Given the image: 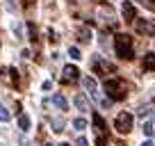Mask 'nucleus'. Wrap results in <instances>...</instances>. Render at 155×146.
Wrapping results in <instances>:
<instances>
[{"instance_id":"nucleus-1","label":"nucleus","mask_w":155,"mask_h":146,"mask_svg":"<svg viewBox=\"0 0 155 146\" xmlns=\"http://www.w3.org/2000/svg\"><path fill=\"white\" fill-rule=\"evenodd\" d=\"M103 91L112 98V101H123L128 96V85L121 78H107L103 82Z\"/></svg>"},{"instance_id":"nucleus-2","label":"nucleus","mask_w":155,"mask_h":146,"mask_svg":"<svg viewBox=\"0 0 155 146\" xmlns=\"http://www.w3.org/2000/svg\"><path fill=\"white\" fill-rule=\"evenodd\" d=\"M114 50L121 59H130L132 57V37L126 32H119L114 37Z\"/></svg>"},{"instance_id":"nucleus-3","label":"nucleus","mask_w":155,"mask_h":146,"mask_svg":"<svg viewBox=\"0 0 155 146\" xmlns=\"http://www.w3.org/2000/svg\"><path fill=\"white\" fill-rule=\"evenodd\" d=\"M132 123H135V119H132L130 112H119L114 119V128L116 132H121V135H128V132L132 130Z\"/></svg>"},{"instance_id":"nucleus-4","label":"nucleus","mask_w":155,"mask_h":146,"mask_svg":"<svg viewBox=\"0 0 155 146\" xmlns=\"http://www.w3.org/2000/svg\"><path fill=\"white\" fill-rule=\"evenodd\" d=\"M135 30L146 37H155V23L148 18H135Z\"/></svg>"},{"instance_id":"nucleus-5","label":"nucleus","mask_w":155,"mask_h":146,"mask_svg":"<svg viewBox=\"0 0 155 146\" xmlns=\"http://www.w3.org/2000/svg\"><path fill=\"white\" fill-rule=\"evenodd\" d=\"M78 78H80V71H78V66H73V64L64 66V73H62V80H64V82H75Z\"/></svg>"},{"instance_id":"nucleus-6","label":"nucleus","mask_w":155,"mask_h":146,"mask_svg":"<svg viewBox=\"0 0 155 146\" xmlns=\"http://www.w3.org/2000/svg\"><path fill=\"white\" fill-rule=\"evenodd\" d=\"M94 71L98 73V75H105V73H112L114 71V66H112L110 62H105V59H94Z\"/></svg>"},{"instance_id":"nucleus-7","label":"nucleus","mask_w":155,"mask_h":146,"mask_svg":"<svg viewBox=\"0 0 155 146\" xmlns=\"http://www.w3.org/2000/svg\"><path fill=\"white\" fill-rule=\"evenodd\" d=\"M121 14H123V18L128 21V23H135V5L132 2H123V7H121Z\"/></svg>"},{"instance_id":"nucleus-8","label":"nucleus","mask_w":155,"mask_h":146,"mask_svg":"<svg viewBox=\"0 0 155 146\" xmlns=\"http://www.w3.org/2000/svg\"><path fill=\"white\" fill-rule=\"evenodd\" d=\"M73 103H75V107L80 110V112H87L89 110V103H87V96H84V94H75Z\"/></svg>"},{"instance_id":"nucleus-9","label":"nucleus","mask_w":155,"mask_h":146,"mask_svg":"<svg viewBox=\"0 0 155 146\" xmlns=\"http://www.w3.org/2000/svg\"><path fill=\"white\" fill-rule=\"evenodd\" d=\"M82 82H84V87H87V91L98 101V98H101V91H98V87H96V82H94V78H84Z\"/></svg>"},{"instance_id":"nucleus-10","label":"nucleus","mask_w":155,"mask_h":146,"mask_svg":"<svg viewBox=\"0 0 155 146\" xmlns=\"http://www.w3.org/2000/svg\"><path fill=\"white\" fill-rule=\"evenodd\" d=\"M53 105L57 107V110H62V112H64V110L68 107V103H66V98H64L62 94H55V96H53Z\"/></svg>"},{"instance_id":"nucleus-11","label":"nucleus","mask_w":155,"mask_h":146,"mask_svg":"<svg viewBox=\"0 0 155 146\" xmlns=\"http://www.w3.org/2000/svg\"><path fill=\"white\" fill-rule=\"evenodd\" d=\"M144 71H155V55L148 53L144 57Z\"/></svg>"},{"instance_id":"nucleus-12","label":"nucleus","mask_w":155,"mask_h":146,"mask_svg":"<svg viewBox=\"0 0 155 146\" xmlns=\"http://www.w3.org/2000/svg\"><path fill=\"white\" fill-rule=\"evenodd\" d=\"M2 73H5V80H9L12 85L18 82V73H16V68H5Z\"/></svg>"},{"instance_id":"nucleus-13","label":"nucleus","mask_w":155,"mask_h":146,"mask_svg":"<svg viewBox=\"0 0 155 146\" xmlns=\"http://www.w3.org/2000/svg\"><path fill=\"white\" fill-rule=\"evenodd\" d=\"M18 128L23 132L30 130V117H28V114H18Z\"/></svg>"},{"instance_id":"nucleus-14","label":"nucleus","mask_w":155,"mask_h":146,"mask_svg":"<svg viewBox=\"0 0 155 146\" xmlns=\"http://www.w3.org/2000/svg\"><path fill=\"white\" fill-rule=\"evenodd\" d=\"M73 128H75L78 132H82L84 128H87V119H80V117H78L75 121H73Z\"/></svg>"},{"instance_id":"nucleus-15","label":"nucleus","mask_w":155,"mask_h":146,"mask_svg":"<svg viewBox=\"0 0 155 146\" xmlns=\"http://www.w3.org/2000/svg\"><path fill=\"white\" fill-rule=\"evenodd\" d=\"M80 41H82V44H89V41H91V32H89L87 28L80 30Z\"/></svg>"},{"instance_id":"nucleus-16","label":"nucleus","mask_w":155,"mask_h":146,"mask_svg":"<svg viewBox=\"0 0 155 146\" xmlns=\"http://www.w3.org/2000/svg\"><path fill=\"white\" fill-rule=\"evenodd\" d=\"M50 126H53L55 132H62V130H64V121H62V119H53V121H50Z\"/></svg>"},{"instance_id":"nucleus-17","label":"nucleus","mask_w":155,"mask_h":146,"mask_svg":"<svg viewBox=\"0 0 155 146\" xmlns=\"http://www.w3.org/2000/svg\"><path fill=\"white\" fill-rule=\"evenodd\" d=\"M0 121H9V110L0 105Z\"/></svg>"},{"instance_id":"nucleus-18","label":"nucleus","mask_w":155,"mask_h":146,"mask_svg":"<svg viewBox=\"0 0 155 146\" xmlns=\"http://www.w3.org/2000/svg\"><path fill=\"white\" fill-rule=\"evenodd\" d=\"M68 55H71V59H80V50L73 46V48H68Z\"/></svg>"},{"instance_id":"nucleus-19","label":"nucleus","mask_w":155,"mask_h":146,"mask_svg":"<svg viewBox=\"0 0 155 146\" xmlns=\"http://www.w3.org/2000/svg\"><path fill=\"white\" fill-rule=\"evenodd\" d=\"M153 130H155V128H153V123H146V128H144V132H146V135H153Z\"/></svg>"},{"instance_id":"nucleus-20","label":"nucleus","mask_w":155,"mask_h":146,"mask_svg":"<svg viewBox=\"0 0 155 146\" xmlns=\"http://www.w3.org/2000/svg\"><path fill=\"white\" fill-rule=\"evenodd\" d=\"M78 146H89V144H87V139H84V137H80V139H78Z\"/></svg>"},{"instance_id":"nucleus-21","label":"nucleus","mask_w":155,"mask_h":146,"mask_svg":"<svg viewBox=\"0 0 155 146\" xmlns=\"http://www.w3.org/2000/svg\"><path fill=\"white\" fill-rule=\"evenodd\" d=\"M141 5H144V7H150V0H141Z\"/></svg>"},{"instance_id":"nucleus-22","label":"nucleus","mask_w":155,"mask_h":146,"mask_svg":"<svg viewBox=\"0 0 155 146\" xmlns=\"http://www.w3.org/2000/svg\"><path fill=\"white\" fill-rule=\"evenodd\" d=\"M44 146H55V144H53V141H46V144H44Z\"/></svg>"},{"instance_id":"nucleus-23","label":"nucleus","mask_w":155,"mask_h":146,"mask_svg":"<svg viewBox=\"0 0 155 146\" xmlns=\"http://www.w3.org/2000/svg\"><path fill=\"white\" fill-rule=\"evenodd\" d=\"M141 146H150V141H144V144H141Z\"/></svg>"},{"instance_id":"nucleus-24","label":"nucleus","mask_w":155,"mask_h":146,"mask_svg":"<svg viewBox=\"0 0 155 146\" xmlns=\"http://www.w3.org/2000/svg\"><path fill=\"white\" fill-rule=\"evenodd\" d=\"M62 146H71V144H62Z\"/></svg>"}]
</instances>
